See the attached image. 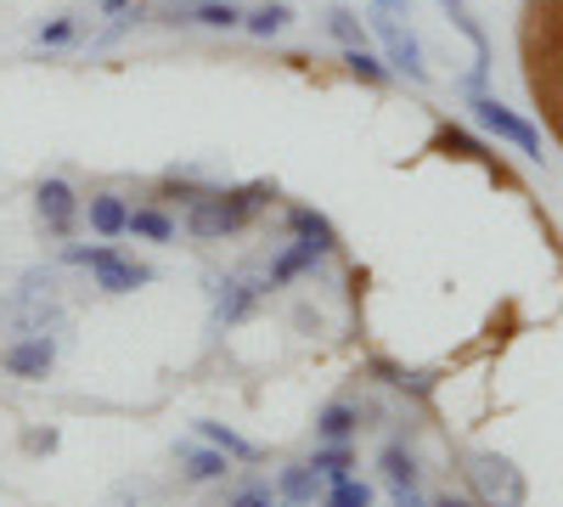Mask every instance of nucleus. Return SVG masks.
Segmentation results:
<instances>
[{"mask_svg": "<svg viewBox=\"0 0 563 507\" xmlns=\"http://www.w3.org/2000/svg\"><path fill=\"white\" fill-rule=\"evenodd\" d=\"M378 469H384L389 491H395V485H417V456H411L406 445H384V456H378Z\"/></svg>", "mask_w": 563, "mask_h": 507, "instance_id": "24", "label": "nucleus"}, {"mask_svg": "<svg viewBox=\"0 0 563 507\" xmlns=\"http://www.w3.org/2000/svg\"><path fill=\"white\" fill-rule=\"evenodd\" d=\"M243 29L254 40H276V34L294 29V7H288V0H260L254 12H243Z\"/></svg>", "mask_w": 563, "mask_h": 507, "instance_id": "14", "label": "nucleus"}, {"mask_svg": "<svg viewBox=\"0 0 563 507\" xmlns=\"http://www.w3.org/2000/svg\"><path fill=\"white\" fill-rule=\"evenodd\" d=\"M85 220H90V232H97V238H124L130 232V203L119 192H97L85 203Z\"/></svg>", "mask_w": 563, "mask_h": 507, "instance_id": "9", "label": "nucleus"}, {"mask_svg": "<svg viewBox=\"0 0 563 507\" xmlns=\"http://www.w3.org/2000/svg\"><path fill=\"white\" fill-rule=\"evenodd\" d=\"M108 507H141V502H130V491H119V496H113Z\"/></svg>", "mask_w": 563, "mask_h": 507, "instance_id": "32", "label": "nucleus"}, {"mask_svg": "<svg viewBox=\"0 0 563 507\" xmlns=\"http://www.w3.org/2000/svg\"><path fill=\"white\" fill-rule=\"evenodd\" d=\"M63 260H68V265H85L90 276H97L102 294H135V288L153 283V265H141V260L119 254L113 243H74Z\"/></svg>", "mask_w": 563, "mask_h": 507, "instance_id": "2", "label": "nucleus"}, {"mask_svg": "<svg viewBox=\"0 0 563 507\" xmlns=\"http://www.w3.org/2000/svg\"><path fill=\"white\" fill-rule=\"evenodd\" d=\"M310 469L333 485V480H350L355 474V451H350V440H327L316 456H310Z\"/></svg>", "mask_w": 563, "mask_h": 507, "instance_id": "18", "label": "nucleus"}, {"mask_svg": "<svg viewBox=\"0 0 563 507\" xmlns=\"http://www.w3.org/2000/svg\"><path fill=\"white\" fill-rule=\"evenodd\" d=\"M372 373H378L384 384H395V389H411V395H429V373H406V366H395V361H372Z\"/></svg>", "mask_w": 563, "mask_h": 507, "instance_id": "25", "label": "nucleus"}, {"mask_svg": "<svg viewBox=\"0 0 563 507\" xmlns=\"http://www.w3.org/2000/svg\"><path fill=\"white\" fill-rule=\"evenodd\" d=\"M355 429H361V406H350V400H327L321 406V418H316L321 440H350Z\"/></svg>", "mask_w": 563, "mask_h": 507, "instance_id": "16", "label": "nucleus"}, {"mask_svg": "<svg viewBox=\"0 0 563 507\" xmlns=\"http://www.w3.org/2000/svg\"><path fill=\"white\" fill-rule=\"evenodd\" d=\"M467 480H474V491H479L485 507H525L530 502L525 474L512 469L501 451H474V456H467Z\"/></svg>", "mask_w": 563, "mask_h": 507, "instance_id": "4", "label": "nucleus"}, {"mask_svg": "<svg viewBox=\"0 0 563 507\" xmlns=\"http://www.w3.org/2000/svg\"><path fill=\"white\" fill-rule=\"evenodd\" d=\"M366 29L384 40V63H389V74H406L411 85L429 79V63H422V45H417V34L400 23V7H389V0H372V7H366Z\"/></svg>", "mask_w": 563, "mask_h": 507, "instance_id": "3", "label": "nucleus"}, {"mask_svg": "<svg viewBox=\"0 0 563 507\" xmlns=\"http://www.w3.org/2000/svg\"><path fill=\"white\" fill-rule=\"evenodd\" d=\"M288 232H294V238H305V243H316L321 254H333V249H339L333 220L316 214V209H305V203H294V209H288Z\"/></svg>", "mask_w": 563, "mask_h": 507, "instance_id": "13", "label": "nucleus"}, {"mask_svg": "<svg viewBox=\"0 0 563 507\" xmlns=\"http://www.w3.org/2000/svg\"><path fill=\"white\" fill-rule=\"evenodd\" d=\"M79 34V23L74 18H52V23H40V45H68Z\"/></svg>", "mask_w": 563, "mask_h": 507, "instance_id": "27", "label": "nucleus"}, {"mask_svg": "<svg viewBox=\"0 0 563 507\" xmlns=\"http://www.w3.org/2000/svg\"><path fill=\"white\" fill-rule=\"evenodd\" d=\"M344 68H350V79H361V85H372V90L389 85V63L372 57L366 45H350V52H344Z\"/></svg>", "mask_w": 563, "mask_h": 507, "instance_id": "21", "label": "nucleus"}, {"mask_svg": "<svg viewBox=\"0 0 563 507\" xmlns=\"http://www.w3.org/2000/svg\"><path fill=\"white\" fill-rule=\"evenodd\" d=\"M0 361H7L12 378H45L57 366V339L52 333H29V339H12L7 350H0Z\"/></svg>", "mask_w": 563, "mask_h": 507, "instance_id": "8", "label": "nucleus"}, {"mask_svg": "<svg viewBox=\"0 0 563 507\" xmlns=\"http://www.w3.org/2000/svg\"><path fill=\"white\" fill-rule=\"evenodd\" d=\"M276 491H282V502H288V507H310L327 491V480L310 463H288V469H282V480H276Z\"/></svg>", "mask_w": 563, "mask_h": 507, "instance_id": "11", "label": "nucleus"}, {"mask_svg": "<svg viewBox=\"0 0 563 507\" xmlns=\"http://www.w3.org/2000/svg\"><path fill=\"white\" fill-rule=\"evenodd\" d=\"M395 507H434V502L422 496L417 485H395Z\"/></svg>", "mask_w": 563, "mask_h": 507, "instance_id": "29", "label": "nucleus"}, {"mask_svg": "<svg viewBox=\"0 0 563 507\" xmlns=\"http://www.w3.org/2000/svg\"><path fill=\"white\" fill-rule=\"evenodd\" d=\"M34 214H40V225L52 238H68L79 225V214H85V203H79V192L68 187V180H40L34 187Z\"/></svg>", "mask_w": 563, "mask_h": 507, "instance_id": "7", "label": "nucleus"}, {"mask_svg": "<svg viewBox=\"0 0 563 507\" xmlns=\"http://www.w3.org/2000/svg\"><path fill=\"white\" fill-rule=\"evenodd\" d=\"M547 90H552V102H558V119H563V45L552 52V74H547Z\"/></svg>", "mask_w": 563, "mask_h": 507, "instance_id": "28", "label": "nucleus"}, {"mask_svg": "<svg viewBox=\"0 0 563 507\" xmlns=\"http://www.w3.org/2000/svg\"><path fill=\"white\" fill-rule=\"evenodd\" d=\"M231 507H276L265 491H238V496H231Z\"/></svg>", "mask_w": 563, "mask_h": 507, "instance_id": "31", "label": "nucleus"}, {"mask_svg": "<svg viewBox=\"0 0 563 507\" xmlns=\"http://www.w3.org/2000/svg\"><path fill=\"white\" fill-rule=\"evenodd\" d=\"M198 434H203L209 445H220L225 456H238V463H260V445L243 440L238 429H225V423H198Z\"/></svg>", "mask_w": 563, "mask_h": 507, "instance_id": "22", "label": "nucleus"}, {"mask_svg": "<svg viewBox=\"0 0 563 507\" xmlns=\"http://www.w3.org/2000/svg\"><path fill=\"white\" fill-rule=\"evenodd\" d=\"M169 23H203V29H243V12L231 0H198L192 12H175Z\"/></svg>", "mask_w": 563, "mask_h": 507, "instance_id": "17", "label": "nucleus"}, {"mask_svg": "<svg viewBox=\"0 0 563 507\" xmlns=\"http://www.w3.org/2000/svg\"><path fill=\"white\" fill-rule=\"evenodd\" d=\"M316 260H321V249L316 243H305V238H294L288 249H282L276 260H271V288H282V283H294V276H305V271H316Z\"/></svg>", "mask_w": 563, "mask_h": 507, "instance_id": "12", "label": "nucleus"}, {"mask_svg": "<svg viewBox=\"0 0 563 507\" xmlns=\"http://www.w3.org/2000/svg\"><path fill=\"white\" fill-rule=\"evenodd\" d=\"M321 507H372V485L366 480H333V485H327L321 491Z\"/></svg>", "mask_w": 563, "mask_h": 507, "instance_id": "23", "label": "nucleus"}, {"mask_svg": "<svg viewBox=\"0 0 563 507\" xmlns=\"http://www.w3.org/2000/svg\"><path fill=\"white\" fill-rule=\"evenodd\" d=\"M271 288V276H220L214 283V328H238V321H249L260 310Z\"/></svg>", "mask_w": 563, "mask_h": 507, "instance_id": "6", "label": "nucleus"}, {"mask_svg": "<svg viewBox=\"0 0 563 507\" xmlns=\"http://www.w3.org/2000/svg\"><path fill=\"white\" fill-rule=\"evenodd\" d=\"M389 7H400V12H406V7H411V0H389Z\"/></svg>", "mask_w": 563, "mask_h": 507, "instance_id": "34", "label": "nucleus"}, {"mask_svg": "<svg viewBox=\"0 0 563 507\" xmlns=\"http://www.w3.org/2000/svg\"><path fill=\"white\" fill-rule=\"evenodd\" d=\"M23 445H29V451H57V429H34Z\"/></svg>", "mask_w": 563, "mask_h": 507, "instance_id": "30", "label": "nucleus"}, {"mask_svg": "<svg viewBox=\"0 0 563 507\" xmlns=\"http://www.w3.org/2000/svg\"><path fill=\"white\" fill-rule=\"evenodd\" d=\"M321 29L333 34L344 52H350V45H366V18L350 12V7H327V12H321Z\"/></svg>", "mask_w": 563, "mask_h": 507, "instance_id": "19", "label": "nucleus"}, {"mask_svg": "<svg viewBox=\"0 0 563 507\" xmlns=\"http://www.w3.org/2000/svg\"><path fill=\"white\" fill-rule=\"evenodd\" d=\"M271 198H276L271 180H249V187H231V192H203L186 203V238H198V243L238 238L260 209H271Z\"/></svg>", "mask_w": 563, "mask_h": 507, "instance_id": "1", "label": "nucleus"}, {"mask_svg": "<svg viewBox=\"0 0 563 507\" xmlns=\"http://www.w3.org/2000/svg\"><path fill=\"white\" fill-rule=\"evenodd\" d=\"M434 507H474V502H456V496H440Z\"/></svg>", "mask_w": 563, "mask_h": 507, "instance_id": "33", "label": "nucleus"}, {"mask_svg": "<svg viewBox=\"0 0 563 507\" xmlns=\"http://www.w3.org/2000/svg\"><path fill=\"white\" fill-rule=\"evenodd\" d=\"M175 232H180L175 214H164L158 203H141V209H130V232H124V238H141V243H169Z\"/></svg>", "mask_w": 563, "mask_h": 507, "instance_id": "15", "label": "nucleus"}, {"mask_svg": "<svg viewBox=\"0 0 563 507\" xmlns=\"http://www.w3.org/2000/svg\"><path fill=\"white\" fill-rule=\"evenodd\" d=\"M434 147H445L451 158H467V164H485V169H496V158L474 142L467 130H456V124H440V135H434Z\"/></svg>", "mask_w": 563, "mask_h": 507, "instance_id": "20", "label": "nucleus"}, {"mask_svg": "<svg viewBox=\"0 0 563 507\" xmlns=\"http://www.w3.org/2000/svg\"><path fill=\"white\" fill-rule=\"evenodd\" d=\"M180 474L192 485H209V480H225L231 474V456L220 445H180Z\"/></svg>", "mask_w": 563, "mask_h": 507, "instance_id": "10", "label": "nucleus"}, {"mask_svg": "<svg viewBox=\"0 0 563 507\" xmlns=\"http://www.w3.org/2000/svg\"><path fill=\"white\" fill-rule=\"evenodd\" d=\"M467 108H474V119L496 135V142L519 147L525 158H541V130H536L530 119H519L507 102H496V97H485V90H474V102H467Z\"/></svg>", "mask_w": 563, "mask_h": 507, "instance_id": "5", "label": "nucleus"}, {"mask_svg": "<svg viewBox=\"0 0 563 507\" xmlns=\"http://www.w3.org/2000/svg\"><path fill=\"white\" fill-rule=\"evenodd\" d=\"M97 12H102V18L130 23V18H147V0H97Z\"/></svg>", "mask_w": 563, "mask_h": 507, "instance_id": "26", "label": "nucleus"}]
</instances>
